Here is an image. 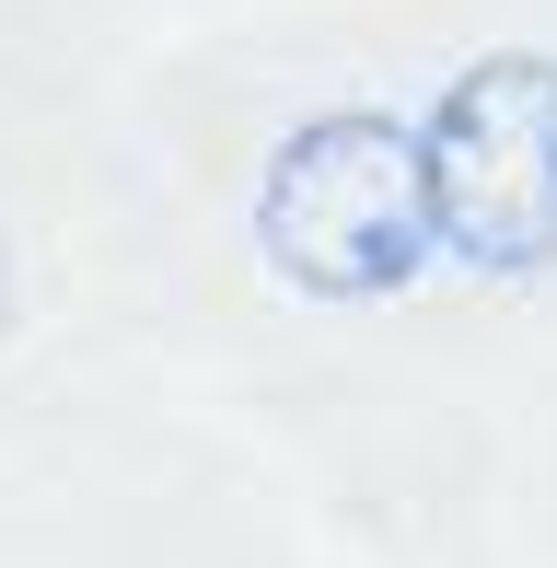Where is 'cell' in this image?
Returning <instances> with one entry per match:
<instances>
[{"instance_id":"obj_1","label":"cell","mask_w":557,"mask_h":568,"mask_svg":"<svg viewBox=\"0 0 557 568\" xmlns=\"http://www.w3.org/2000/svg\"><path fill=\"white\" fill-rule=\"evenodd\" d=\"M256 244L302 302H395L442 255L429 140L384 105L302 116L256 174Z\"/></svg>"},{"instance_id":"obj_2","label":"cell","mask_w":557,"mask_h":568,"mask_svg":"<svg viewBox=\"0 0 557 568\" xmlns=\"http://www.w3.org/2000/svg\"><path fill=\"white\" fill-rule=\"evenodd\" d=\"M429 197L442 255L476 278H546L557 267V59L499 47L429 105Z\"/></svg>"},{"instance_id":"obj_3","label":"cell","mask_w":557,"mask_h":568,"mask_svg":"<svg viewBox=\"0 0 557 568\" xmlns=\"http://www.w3.org/2000/svg\"><path fill=\"white\" fill-rule=\"evenodd\" d=\"M0 337H12V255H0Z\"/></svg>"}]
</instances>
